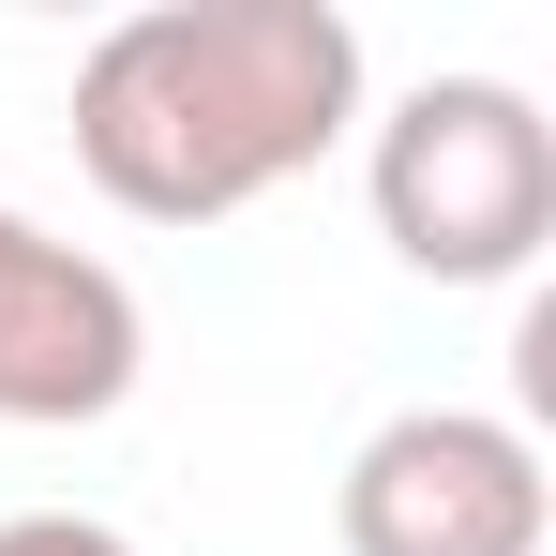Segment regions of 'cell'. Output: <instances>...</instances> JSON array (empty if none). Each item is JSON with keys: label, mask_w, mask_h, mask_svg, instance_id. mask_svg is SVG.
Instances as JSON below:
<instances>
[{"label": "cell", "mask_w": 556, "mask_h": 556, "mask_svg": "<svg viewBox=\"0 0 556 556\" xmlns=\"http://www.w3.org/2000/svg\"><path fill=\"white\" fill-rule=\"evenodd\" d=\"M376 241L421 286H511L556 241V121L511 76H421L362 151Z\"/></svg>", "instance_id": "obj_2"}, {"label": "cell", "mask_w": 556, "mask_h": 556, "mask_svg": "<svg viewBox=\"0 0 556 556\" xmlns=\"http://www.w3.org/2000/svg\"><path fill=\"white\" fill-rule=\"evenodd\" d=\"M556 481L496 406H391L346 452V556H542Z\"/></svg>", "instance_id": "obj_3"}, {"label": "cell", "mask_w": 556, "mask_h": 556, "mask_svg": "<svg viewBox=\"0 0 556 556\" xmlns=\"http://www.w3.org/2000/svg\"><path fill=\"white\" fill-rule=\"evenodd\" d=\"M362 121V30L331 0H151L76 61V166L136 226H226L331 166Z\"/></svg>", "instance_id": "obj_1"}, {"label": "cell", "mask_w": 556, "mask_h": 556, "mask_svg": "<svg viewBox=\"0 0 556 556\" xmlns=\"http://www.w3.org/2000/svg\"><path fill=\"white\" fill-rule=\"evenodd\" d=\"M0 556H136L105 511H0Z\"/></svg>", "instance_id": "obj_5"}, {"label": "cell", "mask_w": 556, "mask_h": 556, "mask_svg": "<svg viewBox=\"0 0 556 556\" xmlns=\"http://www.w3.org/2000/svg\"><path fill=\"white\" fill-rule=\"evenodd\" d=\"M151 362V316H136V286L105 271L91 241H61V226H30V211H0V421H105L121 391Z\"/></svg>", "instance_id": "obj_4"}]
</instances>
